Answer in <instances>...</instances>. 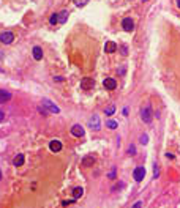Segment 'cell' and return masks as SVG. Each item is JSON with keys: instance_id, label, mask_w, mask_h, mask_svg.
Here are the masks:
<instances>
[{"instance_id": "obj_1", "label": "cell", "mask_w": 180, "mask_h": 208, "mask_svg": "<svg viewBox=\"0 0 180 208\" xmlns=\"http://www.w3.org/2000/svg\"><path fill=\"white\" fill-rule=\"evenodd\" d=\"M141 118L144 123H152L153 120V114H152V107L150 106H145L141 109Z\"/></svg>"}, {"instance_id": "obj_2", "label": "cell", "mask_w": 180, "mask_h": 208, "mask_svg": "<svg viewBox=\"0 0 180 208\" xmlns=\"http://www.w3.org/2000/svg\"><path fill=\"white\" fill-rule=\"evenodd\" d=\"M89 126H90V129H93V131H100V129H101L100 117H98V115H92V117L89 118Z\"/></svg>"}, {"instance_id": "obj_3", "label": "cell", "mask_w": 180, "mask_h": 208, "mask_svg": "<svg viewBox=\"0 0 180 208\" xmlns=\"http://www.w3.org/2000/svg\"><path fill=\"white\" fill-rule=\"evenodd\" d=\"M41 104H43V106H44V107H46V109H47L49 112H52V114H59V112H60V109H59V107L56 106V104H54L52 101H49L47 98H44Z\"/></svg>"}, {"instance_id": "obj_4", "label": "cell", "mask_w": 180, "mask_h": 208, "mask_svg": "<svg viewBox=\"0 0 180 208\" xmlns=\"http://www.w3.org/2000/svg\"><path fill=\"white\" fill-rule=\"evenodd\" d=\"M13 41H14V35L11 32H2V33H0V43L11 44Z\"/></svg>"}, {"instance_id": "obj_5", "label": "cell", "mask_w": 180, "mask_h": 208, "mask_svg": "<svg viewBox=\"0 0 180 208\" xmlns=\"http://www.w3.org/2000/svg\"><path fill=\"white\" fill-rule=\"evenodd\" d=\"M144 177H145V169H144L142 166L136 167V169H134V172H133V178H134L136 181H142V180H144Z\"/></svg>"}, {"instance_id": "obj_6", "label": "cell", "mask_w": 180, "mask_h": 208, "mask_svg": "<svg viewBox=\"0 0 180 208\" xmlns=\"http://www.w3.org/2000/svg\"><path fill=\"white\" fill-rule=\"evenodd\" d=\"M93 87H95V81L90 79V77H84L81 81V88L82 90H92Z\"/></svg>"}, {"instance_id": "obj_7", "label": "cell", "mask_w": 180, "mask_h": 208, "mask_svg": "<svg viewBox=\"0 0 180 208\" xmlns=\"http://www.w3.org/2000/svg\"><path fill=\"white\" fill-rule=\"evenodd\" d=\"M122 27H123L125 32H133V29H134V22H133L130 17H125V19L122 21Z\"/></svg>"}, {"instance_id": "obj_8", "label": "cell", "mask_w": 180, "mask_h": 208, "mask_svg": "<svg viewBox=\"0 0 180 208\" xmlns=\"http://www.w3.org/2000/svg\"><path fill=\"white\" fill-rule=\"evenodd\" d=\"M103 85H105L106 90H114L117 87V82H115V79H112V77H106V79L103 81Z\"/></svg>"}, {"instance_id": "obj_9", "label": "cell", "mask_w": 180, "mask_h": 208, "mask_svg": "<svg viewBox=\"0 0 180 208\" xmlns=\"http://www.w3.org/2000/svg\"><path fill=\"white\" fill-rule=\"evenodd\" d=\"M71 134L76 136V137H82V136L85 134V131H84V128H82L81 125H74V126L71 128Z\"/></svg>"}, {"instance_id": "obj_10", "label": "cell", "mask_w": 180, "mask_h": 208, "mask_svg": "<svg viewBox=\"0 0 180 208\" xmlns=\"http://www.w3.org/2000/svg\"><path fill=\"white\" fill-rule=\"evenodd\" d=\"M105 49H106L108 54H114V52H115L119 47H117V44H115L114 41H108V43H106V46H105Z\"/></svg>"}, {"instance_id": "obj_11", "label": "cell", "mask_w": 180, "mask_h": 208, "mask_svg": "<svg viewBox=\"0 0 180 208\" xmlns=\"http://www.w3.org/2000/svg\"><path fill=\"white\" fill-rule=\"evenodd\" d=\"M49 148H51V151H60L62 150V142H59V140H52L49 144Z\"/></svg>"}, {"instance_id": "obj_12", "label": "cell", "mask_w": 180, "mask_h": 208, "mask_svg": "<svg viewBox=\"0 0 180 208\" xmlns=\"http://www.w3.org/2000/svg\"><path fill=\"white\" fill-rule=\"evenodd\" d=\"M8 99H11V93L7 92V90H2V88H0V104L5 102V101H8Z\"/></svg>"}, {"instance_id": "obj_13", "label": "cell", "mask_w": 180, "mask_h": 208, "mask_svg": "<svg viewBox=\"0 0 180 208\" xmlns=\"http://www.w3.org/2000/svg\"><path fill=\"white\" fill-rule=\"evenodd\" d=\"M33 59L35 60H41L43 59V49L40 46H35L33 47Z\"/></svg>"}, {"instance_id": "obj_14", "label": "cell", "mask_w": 180, "mask_h": 208, "mask_svg": "<svg viewBox=\"0 0 180 208\" xmlns=\"http://www.w3.org/2000/svg\"><path fill=\"white\" fill-rule=\"evenodd\" d=\"M95 164V158L93 156H85V158L82 159V166L84 167H92Z\"/></svg>"}, {"instance_id": "obj_15", "label": "cell", "mask_w": 180, "mask_h": 208, "mask_svg": "<svg viewBox=\"0 0 180 208\" xmlns=\"http://www.w3.org/2000/svg\"><path fill=\"white\" fill-rule=\"evenodd\" d=\"M13 164H14L16 167L22 166V164H24V154H17L16 158H14V161H13Z\"/></svg>"}, {"instance_id": "obj_16", "label": "cell", "mask_w": 180, "mask_h": 208, "mask_svg": "<svg viewBox=\"0 0 180 208\" xmlns=\"http://www.w3.org/2000/svg\"><path fill=\"white\" fill-rule=\"evenodd\" d=\"M82 194H84L82 188H74V189H73V197H74V200H76V199H79Z\"/></svg>"}, {"instance_id": "obj_17", "label": "cell", "mask_w": 180, "mask_h": 208, "mask_svg": "<svg viewBox=\"0 0 180 208\" xmlns=\"http://www.w3.org/2000/svg\"><path fill=\"white\" fill-rule=\"evenodd\" d=\"M66 19H68V11L65 10V11H62V13L59 14V22H60V24H65Z\"/></svg>"}, {"instance_id": "obj_18", "label": "cell", "mask_w": 180, "mask_h": 208, "mask_svg": "<svg viewBox=\"0 0 180 208\" xmlns=\"http://www.w3.org/2000/svg\"><path fill=\"white\" fill-rule=\"evenodd\" d=\"M76 7H85L89 3V0H73Z\"/></svg>"}, {"instance_id": "obj_19", "label": "cell", "mask_w": 180, "mask_h": 208, "mask_svg": "<svg viewBox=\"0 0 180 208\" xmlns=\"http://www.w3.org/2000/svg\"><path fill=\"white\" fill-rule=\"evenodd\" d=\"M49 22L52 24V25L59 24V14H52V16H51V19H49Z\"/></svg>"}, {"instance_id": "obj_20", "label": "cell", "mask_w": 180, "mask_h": 208, "mask_svg": "<svg viewBox=\"0 0 180 208\" xmlns=\"http://www.w3.org/2000/svg\"><path fill=\"white\" fill-rule=\"evenodd\" d=\"M106 126L111 128V129H115V128H117V121H114V120H108V121H106Z\"/></svg>"}, {"instance_id": "obj_21", "label": "cell", "mask_w": 180, "mask_h": 208, "mask_svg": "<svg viewBox=\"0 0 180 208\" xmlns=\"http://www.w3.org/2000/svg\"><path fill=\"white\" fill-rule=\"evenodd\" d=\"M105 112H106V115H112V114L115 112V106H112V104H111V106H109Z\"/></svg>"}, {"instance_id": "obj_22", "label": "cell", "mask_w": 180, "mask_h": 208, "mask_svg": "<svg viewBox=\"0 0 180 208\" xmlns=\"http://www.w3.org/2000/svg\"><path fill=\"white\" fill-rule=\"evenodd\" d=\"M139 140H141V144H142V145H145V144L148 142V136H147V134H142V136L139 137Z\"/></svg>"}, {"instance_id": "obj_23", "label": "cell", "mask_w": 180, "mask_h": 208, "mask_svg": "<svg viewBox=\"0 0 180 208\" xmlns=\"http://www.w3.org/2000/svg\"><path fill=\"white\" fill-rule=\"evenodd\" d=\"M120 52H122V55H128V47L125 44H122L120 46Z\"/></svg>"}, {"instance_id": "obj_24", "label": "cell", "mask_w": 180, "mask_h": 208, "mask_svg": "<svg viewBox=\"0 0 180 208\" xmlns=\"http://www.w3.org/2000/svg\"><path fill=\"white\" fill-rule=\"evenodd\" d=\"M153 167H155V169H153V177H158V173H160V170H158V166L155 164Z\"/></svg>"}, {"instance_id": "obj_25", "label": "cell", "mask_w": 180, "mask_h": 208, "mask_svg": "<svg viewBox=\"0 0 180 208\" xmlns=\"http://www.w3.org/2000/svg\"><path fill=\"white\" fill-rule=\"evenodd\" d=\"M128 153H130V154H134V153H136V148H134V145H131L130 148H128Z\"/></svg>"}, {"instance_id": "obj_26", "label": "cell", "mask_w": 180, "mask_h": 208, "mask_svg": "<svg viewBox=\"0 0 180 208\" xmlns=\"http://www.w3.org/2000/svg\"><path fill=\"white\" fill-rule=\"evenodd\" d=\"M141 206H142V203H141V202H136V203L133 205V208H141Z\"/></svg>"}, {"instance_id": "obj_27", "label": "cell", "mask_w": 180, "mask_h": 208, "mask_svg": "<svg viewBox=\"0 0 180 208\" xmlns=\"http://www.w3.org/2000/svg\"><path fill=\"white\" fill-rule=\"evenodd\" d=\"M109 177H111V178H114V177H115V169H112V170H111V173H109Z\"/></svg>"}, {"instance_id": "obj_28", "label": "cell", "mask_w": 180, "mask_h": 208, "mask_svg": "<svg viewBox=\"0 0 180 208\" xmlns=\"http://www.w3.org/2000/svg\"><path fill=\"white\" fill-rule=\"evenodd\" d=\"M54 79H56L57 82H62V81H63V77H60V76H57V77H54Z\"/></svg>"}, {"instance_id": "obj_29", "label": "cell", "mask_w": 180, "mask_h": 208, "mask_svg": "<svg viewBox=\"0 0 180 208\" xmlns=\"http://www.w3.org/2000/svg\"><path fill=\"white\" fill-rule=\"evenodd\" d=\"M3 118H5V114H3V112H2V111H0V121H2V120H3Z\"/></svg>"}, {"instance_id": "obj_30", "label": "cell", "mask_w": 180, "mask_h": 208, "mask_svg": "<svg viewBox=\"0 0 180 208\" xmlns=\"http://www.w3.org/2000/svg\"><path fill=\"white\" fill-rule=\"evenodd\" d=\"M177 7L180 8V0H177Z\"/></svg>"}, {"instance_id": "obj_31", "label": "cell", "mask_w": 180, "mask_h": 208, "mask_svg": "<svg viewBox=\"0 0 180 208\" xmlns=\"http://www.w3.org/2000/svg\"><path fill=\"white\" fill-rule=\"evenodd\" d=\"M0 180H2V172H0Z\"/></svg>"}, {"instance_id": "obj_32", "label": "cell", "mask_w": 180, "mask_h": 208, "mask_svg": "<svg viewBox=\"0 0 180 208\" xmlns=\"http://www.w3.org/2000/svg\"><path fill=\"white\" fill-rule=\"evenodd\" d=\"M144 2H148V0H144Z\"/></svg>"}]
</instances>
